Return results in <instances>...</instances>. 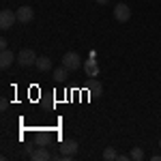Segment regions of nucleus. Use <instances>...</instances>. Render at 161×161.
<instances>
[{
    "label": "nucleus",
    "mask_w": 161,
    "mask_h": 161,
    "mask_svg": "<svg viewBox=\"0 0 161 161\" xmlns=\"http://www.w3.org/2000/svg\"><path fill=\"white\" fill-rule=\"evenodd\" d=\"M13 60H17V56H13L11 50H2L0 52V67L2 69H9L13 64Z\"/></svg>",
    "instance_id": "0eeeda50"
},
{
    "label": "nucleus",
    "mask_w": 161,
    "mask_h": 161,
    "mask_svg": "<svg viewBox=\"0 0 161 161\" xmlns=\"http://www.w3.org/2000/svg\"><path fill=\"white\" fill-rule=\"evenodd\" d=\"M103 159H105V161L118 159V155H116V150H114V148H112V146H110V148H105V150H103Z\"/></svg>",
    "instance_id": "f8f14e48"
},
{
    "label": "nucleus",
    "mask_w": 161,
    "mask_h": 161,
    "mask_svg": "<svg viewBox=\"0 0 161 161\" xmlns=\"http://www.w3.org/2000/svg\"><path fill=\"white\" fill-rule=\"evenodd\" d=\"M37 54L32 50H22L19 54H17V64H22V67H30V64H35L37 62Z\"/></svg>",
    "instance_id": "f03ea898"
},
{
    "label": "nucleus",
    "mask_w": 161,
    "mask_h": 161,
    "mask_svg": "<svg viewBox=\"0 0 161 161\" xmlns=\"http://www.w3.org/2000/svg\"><path fill=\"white\" fill-rule=\"evenodd\" d=\"M62 67H67L69 71H77V69L82 67L80 54H77V52H67V54L62 56Z\"/></svg>",
    "instance_id": "f257e3e1"
},
{
    "label": "nucleus",
    "mask_w": 161,
    "mask_h": 161,
    "mask_svg": "<svg viewBox=\"0 0 161 161\" xmlns=\"http://www.w3.org/2000/svg\"><path fill=\"white\" fill-rule=\"evenodd\" d=\"M35 67H37L39 71H50L52 69V58H47V56H39L37 62H35Z\"/></svg>",
    "instance_id": "1a4fd4ad"
},
{
    "label": "nucleus",
    "mask_w": 161,
    "mask_h": 161,
    "mask_svg": "<svg viewBox=\"0 0 161 161\" xmlns=\"http://www.w3.org/2000/svg\"><path fill=\"white\" fill-rule=\"evenodd\" d=\"M114 17H116V22H129V17H131V9H129L125 2H118V4L114 7Z\"/></svg>",
    "instance_id": "20e7f679"
},
{
    "label": "nucleus",
    "mask_w": 161,
    "mask_h": 161,
    "mask_svg": "<svg viewBox=\"0 0 161 161\" xmlns=\"http://www.w3.org/2000/svg\"><path fill=\"white\" fill-rule=\"evenodd\" d=\"M127 159H131V155H118V161H127Z\"/></svg>",
    "instance_id": "2eb2a0df"
},
{
    "label": "nucleus",
    "mask_w": 161,
    "mask_h": 161,
    "mask_svg": "<svg viewBox=\"0 0 161 161\" xmlns=\"http://www.w3.org/2000/svg\"><path fill=\"white\" fill-rule=\"evenodd\" d=\"M60 153L67 155V157L75 155V153H77V142H75V140H62L60 142Z\"/></svg>",
    "instance_id": "423d86ee"
},
{
    "label": "nucleus",
    "mask_w": 161,
    "mask_h": 161,
    "mask_svg": "<svg viewBox=\"0 0 161 161\" xmlns=\"http://www.w3.org/2000/svg\"><path fill=\"white\" fill-rule=\"evenodd\" d=\"M95 2H97V4H108L110 0H95Z\"/></svg>",
    "instance_id": "f3484780"
},
{
    "label": "nucleus",
    "mask_w": 161,
    "mask_h": 161,
    "mask_svg": "<svg viewBox=\"0 0 161 161\" xmlns=\"http://www.w3.org/2000/svg\"><path fill=\"white\" fill-rule=\"evenodd\" d=\"M101 90H103L101 84H90V92H92V95H101Z\"/></svg>",
    "instance_id": "4468645a"
},
{
    "label": "nucleus",
    "mask_w": 161,
    "mask_h": 161,
    "mask_svg": "<svg viewBox=\"0 0 161 161\" xmlns=\"http://www.w3.org/2000/svg\"><path fill=\"white\" fill-rule=\"evenodd\" d=\"M159 148H161V140H159Z\"/></svg>",
    "instance_id": "a211bd4d"
},
{
    "label": "nucleus",
    "mask_w": 161,
    "mask_h": 161,
    "mask_svg": "<svg viewBox=\"0 0 161 161\" xmlns=\"http://www.w3.org/2000/svg\"><path fill=\"white\" fill-rule=\"evenodd\" d=\"M131 159H133V161H142V159H144V150H142V148H133V150H131Z\"/></svg>",
    "instance_id": "ddd939ff"
},
{
    "label": "nucleus",
    "mask_w": 161,
    "mask_h": 161,
    "mask_svg": "<svg viewBox=\"0 0 161 161\" xmlns=\"http://www.w3.org/2000/svg\"><path fill=\"white\" fill-rule=\"evenodd\" d=\"M15 15H17V22H22V24H30V22L35 19L32 7H19V9L15 11Z\"/></svg>",
    "instance_id": "39448f33"
},
{
    "label": "nucleus",
    "mask_w": 161,
    "mask_h": 161,
    "mask_svg": "<svg viewBox=\"0 0 161 161\" xmlns=\"http://www.w3.org/2000/svg\"><path fill=\"white\" fill-rule=\"evenodd\" d=\"M30 157H32V161H50V159H52L50 150H45V148L32 150V153H30Z\"/></svg>",
    "instance_id": "6e6552de"
},
{
    "label": "nucleus",
    "mask_w": 161,
    "mask_h": 161,
    "mask_svg": "<svg viewBox=\"0 0 161 161\" xmlns=\"http://www.w3.org/2000/svg\"><path fill=\"white\" fill-rule=\"evenodd\" d=\"M13 22H17V15L11 9H2V13H0V28L2 30H9L13 26Z\"/></svg>",
    "instance_id": "7ed1b4c3"
},
{
    "label": "nucleus",
    "mask_w": 161,
    "mask_h": 161,
    "mask_svg": "<svg viewBox=\"0 0 161 161\" xmlns=\"http://www.w3.org/2000/svg\"><path fill=\"white\" fill-rule=\"evenodd\" d=\"M84 71H86L88 75H92V77H95V75H99V69H97V60H95V58H88V60L84 62Z\"/></svg>",
    "instance_id": "9d476101"
},
{
    "label": "nucleus",
    "mask_w": 161,
    "mask_h": 161,
    "mask_svg": "<svg viewBox=\"0 0 161 161\" xmlns=\"http://www.w3.org/2000/svg\"><path fill=\"white\" fill-rule=\"evenodd\" d=\"M67 73H69V69L67 67H58V69H54V80L56 82H64V77H67Z\"/></svg>",
    "instance_id": "9b49d317"
},
{
    "label": "nucleus",
    "mask_w": 161,
    "mask_h": 161,
    "mask_svg": "<svg viewBox=\"0 0 161 161\" xmlns=\"http://www.w3.org/2000/svg\"><path fill=\"white\" fill-rule=\"evenodd\" d=\"M7 105H9V101H7V99L0 101V108H2V110H7Z\"/></svg>",
    "instance_id": "dca6fc26"
}]
</instances>
